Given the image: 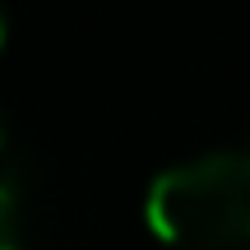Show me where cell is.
<instances>
[{
  "label": "cell",
  "instance_id": "7a4b0ae2",
  "mask_svg": "<svg viewBox=\"0 0 250 250\" xmlns=\"http://www.w3.org/2000/svg\"><path fill=\"white\" fill-rule=\"evenodd\" d=\"M0 250H19V195L0 186Z\"/></svg>",
  "mask_w": 250,
  "mask_h": 250
},
{
  "label": "cell",
  "instance_id": "3957f363",
  "mask_svg": "<svg viewBox=\"0 0 250 250\" xmlns=\"http://www.w3.org/2000/svg\"><path fill=\"white\" fill-rule=\"evenodd\" d=\"M0 46H5V14H0Z\"/></svg>",
  "mask_w": 250,
  "mask_h": 250
},
{
  "label": "cell",
  "instance_id": "6da1fadb",
  "mask_svg": "<svg viewBox=\"0 0 250 250\" xmlns=\"http://www.w3.org/2000/svg\"><path fill=\"white\" fill-rule=\"evenodd\" d=\"M144 213L153 236L181 250L250 246V153H208L162 171Z\"/></svg>",
  "mask_w": 250,
  "mask_h": 250
}]
</instances>
